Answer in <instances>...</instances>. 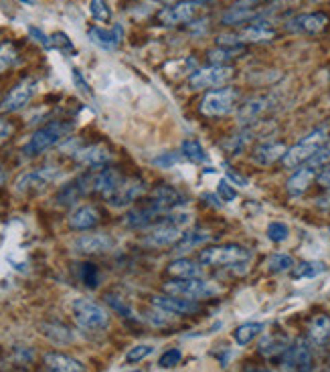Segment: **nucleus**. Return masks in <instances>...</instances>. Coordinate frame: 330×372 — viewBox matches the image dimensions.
Returning <instances> with one entry per match:
<instances>
[{"label":"nucleus","mask_w":330,"mask_h":372,"mask_svg":"<svg viewBox=\"0 0 330 372\" xmlns=\"http://www.w3.org/2000/svg\"><path fill=\"white\" fill-rule=\"evenodd\" d=\"M318 170H314L312 166H308V164H302L300 168H296V172H294L292 176L288 178V183H286V188H288V192L292 194V196H298V194H302V192H306L310 185L318 178Z\"/></svg>","instance_id":"bb28decb"},{"label":"nucleus","mask_w":330,"mask_h":372,"mask_svg":"<svg viewBox=\"0 0 330 372\" xmlns=\"http://www.w3.org/2000/svg\"><path fill=\"white\" fill-rule=\"evenodd\" d=\"M250 136H252V134H250V130L245 128V130H243L241 134L233 136V138H231V140H229V142L225 144V148L229 150V154L237 156V154H239L241 150H243L245 146H248V144H250Z\"/></svg>","instance_id":"37998d69"},{"label":"nucleus","mask_w":330,"mask_h":372,"mask_svg":"<svg viewBox=\"0 0 330 372\" xmlns=\"http://www.w3.org/2000/svg\"><path fill=\"white\" fill-rule=\"evenodd\" d=\"M316 181H318V185L324 186V188H329L330 190V164L320 170V174H318V178H316Z\"/></svg>","instance_id":"6e6d98bb"},{"label":"nucleus","mask_w":330,"mask_h":372,"mask_svg":"<svg viewBox=\"0 0 330 372\" xmlns=\"http://www.w3.org/2000/svg\"><path fill=\"white\" fill-rule=\"evenodd\" d=\"M284 367L290 372L312 371V352L306 340H296L292 346L284 350Z\"/></svg>","instance_id":"f3484780"},{"label":"nucleus","mask_w":330,"mask_h":372,"mask_svg":"<svg viewBox=\"0 0 330 372\" xmlns=\"http://www.w3.org/2000/svg\"><path fill=\"white\" fill-rule=\"evenodd\" d=\"M166 273L173 277V279H188V277H201L203 275V267L192 259H175L168 263L166 267Z\"/></svg>","instance_id":"c85d7f7f"},{"label":"nucleus","mask_w":330,"mask_h":372,"mask_svg":"<svg viewBox=\"0 0 330 372\" xmlns=\"http://www.w3.org/2000/svg\"><path fill=\"white\" fill-rule=\"evenodd\" d=\"M146 192L148 186L142 178H138V176L124 178L122 185L118 186L106 200L110 202V207H113V209H124V207H130L136 200H140Z\"/></svg>","instance_id":"ddd939ff"},{"label":"nucleus","mask_w":330,"mask_h":372,"mask_svg":"<svg viewBox=\"0 0 330 372\" xmlns=\"http://www.w3.org/2000/svg\"><path fill=\"white\" fill-rule=\"evenodd\" d=\"M45 367L49 372H85L83 364L63 352H49L45 354Z\"/></svg>","instance_id":"cd10ccee"},{"label":"nucleus","mask_w":330,"mask_h":372,"mask_svg":"<svg viewBox=\"0 0 330 372\" xmlns=\"http://www.w3.org/2000/svg\"><path fill=\"white\" fill-rule=\"evenodd\" d=\"M272 108V97L267 95H256V97H250L248 102H243L237 110V121L241 128H248V126H254L256 121H259L265 113L270 112Z\"/></svg>","instance_id":"a211bd4d"},{"label":"nucleus","mask_w":330,"mask_h":372,"mask_svg":"<svg viewBox=\"0 0 330 372\" xmlns=\"http://www.w3.org/2000/svg\"><path fill=\"white\" fill-rule=\"evenodd\" d=\"M327 271V265L324 263H318V261H304L300 265H294L292 275L296 279H304V277H316L320 273Z\"/></svg>","instance_id":"e433bc0d"},{"label":"nucleus","mask_w":330,"mask_h":372,"mask_svg":"<svg viewBox=\"0 0 330 372\" xmlns=\"http://www.w3.org/2000/svg\"><path fill=\"white\" fill-rule=\"evenodd\" d=\"M74 158L81 166H85V168H104V166L110 164L111 152L104 144H91V146L77 150L74 154Z\"/></svg>","instance_id":"412c9836"},{"label":"nucleus","mask_w":330,"mask_h":372,"mask_svg":"<svg viewBox=\"0 0 330 372\" xmlns=\"http://www.w3.org/2000/svg\"><path fill=\"white\" fill-rule=\"evenodd\" d=\"M265 267H267L272 273H284V271H290V269H294V257L292 255H288V253H274V255L267 259Z\"/></svg>","instance_id":"58836bf2"},{"label":"nucleus","mask_w":330,"mask_h":372,"mask_svg":"<svg viewBox=\"0 0 330 372\" xmlns=\"http://www.w3.org/2000/svg\"><path fill=\"white\" fill-rule=\"evenodd\" d=\"M330 140V126H318L314 128L310 134H306L300 142H296L292 148H288V152L282 158V166L286 170H296L302 164H306L318 150L322 148Z\"/></svg>","instance_id":"f03ea898"},{"label":"nucleus","mask_w":330,"mask_h":372,"mask_svg":"<svg viewBox=\"0 0 330 372\" xmlns=\"http://www.w3.org/2000/svg\"><path fill=\"white\" fill-rule=\"evenodd\" d=\"M263 326L259 322H248V324H241L239 328H235L233 338L239 346H248L250 342H254L257 336L261 334Z\"/></svg>","instance_id":"72a5a7b5"},{"label":"nucleus","mask_w":330,"mask_h":372,"mask_svg":"<svg viewBox=\"0 0 330 372\" xmlns=\"http://www.w3.org/2000/svg\"><path fill=\"white\" fill-rule=\"evenodd\" d=\"M306 164H308V166H312V168H314V170H318V172H320L324 166H329L330 164V140L327 142V144H324V146H322V148L318 150V152H316V154H314V156H312V158L306 162Z\"/></svg>","instance_id":"79ce46f5"},{"label":"nucleus","mask_w":330,"mask_h":372,"mask_svg":"<svg viewBox=\"0 0 330 372\" xmlns=\"http://www.w3.org/2000/svg\"><path fill=\"white\" fill-rule=\"evenodd\" d=\"M38 330H41V334L45 336V338H49L55 344H69V342H74L72 330L67 326H63L61 322H43L38 326Z\"/></svg>","instance_id":"2f4dec72"},{"label":"nucleus","mask_w":330,"mask_h":372,"mask_svg":"<svg viewBox=\"0 0 330 372\" xmlns=\"http://www.w3.org/2000/svg\"><path fill=\"white\" fill-rule=\"evenodd\" d=\"M203 200H209V202H211L213 207H217V209L223 205V200L217 198V196H213V194H203Z\"/></svg>","instance_id":"13d9d810"},{"label":"nucleus","mask_w":330,"mask_h":372,"mask_svg":"<svg viewBox=\"0 0 330 372\" xmlns=\"http://www.w3.org/2000/svg\"><path fill=\"white\" fill-rule=\"evenodd\" d=\"M81 269V281L87 286V288H98L100 286V271L94 263H83L79 265Z\"/></svg>","instance_id":"a19ab883"},{"label":"nucleus","mask_w":330,"mask_h":372,"mask_svg":"<svg viewBox=\"0 0 330 372\" xmlns=\"http://www.w3.org/2000/svg\"><path fill=\"white\" fill-rule=\"evenodd\" d=\"M164 292L168 296H179V298H209L217 294V288L203 279V277H188V279H170L164 283Z\"/></svg>","instance_id":"1a4fd4ad"},{"label":"nucleus","mask_w":330,"mask_h":372,"mask_svg":"<svg viewBox=\"0 0 330 372\" xmlns=\"http://www.w3.org/2000/svg\"><path fill=\"white\" fill-rule=\"evenodd\" d=\"M35 93H37V79H33V77L21 79L0 102V113L21 112L23 108L29 106V102L35 97Z\"/></svg>","instance_id":"f8f14e48"},{"label":"nucleus","mask_w":330,"mask_h":372,"mask_svg":"<svg viewBox=\"0 0 330 372\" xmlns=\"http://www.w3.org/2000/svg\"><path fill=\"white\" fill-rule=\"evenodd\" d=\"M235 77V69L231 65H209L188 77V87L192 91L201 89H219L227 87Z\"/></svg>","instance_id":"0eeeda50"},{"label":"nucleus","mask_w":330,"mask_h":372,"mask_svg":"<svg viewBox=\"0 0 330 372\" xmlns=\"http://www.w3.org/2000/svg\"><path fill=\"white\" fill-rule=\"evenodd\" d=\"M329 27V14L324 12H304L286 23V31L296 35H318Z\"/></svg>","instance_id":"dca6fc26"},{"label":"nucleus","mask_w":330,"mask_h":372,"mask_svg":"<svg viewBox=\"0 0 330 372\" xmlns=\"http://www.w3.org/2000/svg\"><path fill=\"white\" fill-rule=\"evenodd\" d=\"M239 104V91L235 87H219V89H211L205 93V97L201 100L199 112L207 117H223L227 113H231Z\"/></svg>","instance_id":"423d86ee"},{"label":"nucleus","mask_w":330,"mask_h":372,"mask_svg":"<svg viewBox=\"0 0 330 372\" xmlns=\"http://www.w3.org/2000/svg\"><path fill=\"white\" fill-rule=\"evenodd\" d=\"M286 348H288V342H286V338H282V336H267V338H263L261 344H259V352H261L263 356L282 354Z\"/></svg>","instance_id":"c9c22d12"},{"label":"nucleus","mask_w":330,"mask_h":372,"mask_svg":"<svg viewBox=\"0 0 330 372\" xmlns=\"http://www.w3.org/2000/svg\"><path fill=\"white\" fill-rule=\"evenodd\" d=\"M152 352H154V348H152L150 344H140V346H134V348H130V350H128V354H126V362H128V364L140 362V360L148 358Z\"/></svg>","instance_id":"a18cd8bd"},{"label":"nucleus","mask_w":330,"mask_h":372,"mask_svg":"<svg viewBox=\"0 0 330 372\" xmlns=\"http://www.w3.org/2000/svg\"><path fill=\"white\" fill-rule=\"evenodd\" d=\"M57 176H59L57 166H41L35 170H29L16 178L14 192L16 194H37V192H43L51 183H55Z\"/></svg>","instance_id":"9b49d317"},{"label":"nucleus","mask_w":330,"mask_h":372,"mask_svg":"<svg viewBox=\"0 0 330 372\" xmlns=\"http://www.w3.org/2000/svg\"><path fill=\"white\" fill-rule=\"evenodd\" d=\"M75 322L89 332H102L110 326V314L104 305L89 298H77L72 305Z\"/></svg>","instance_id":"20e7f679"},{"label":"nucleus","mask_w":330,"mask_h":372,"mask_svg":"<svg viewBox=\"0 0 330 372\" xmlns=\"http://www.w3.org/2000/svg\"><path fill=\"white\" fill-rule=\"evenodd\" d=\"M134 372H142V371H134Z\"/></svg>","instance_id":"0e129e2a"},{"label":"nucleus","mask_w":330,"mask_h":372,"mask_svg":"<svg viewBox=\"0 0 330 372\" xmlns=\"http://www.w3.org/2000/svg\"><path fill=\"white\" fill-rule=\"evenodd\" d=\"M87 192H94V172L79 174L72 183L61 186L55 194V202L59 207H74Z\"/></svg>","instance_id":"4468645a"},{"label":"nucleus","mask_w":330,"mask_h":372,"mask_svg":"<svg viewBox=\"0 0 330 372\" xmlns=\"http://www.w3.org/2000/svg\"><path fill=\"white\" fill-rule=\"evenodd\" d=\"M51 43H53L55 49L63 51L65 55H75L74 43L69 40V37H67L65 33H55V35H51Z\"/></svg>","instance_id":"09e8293b"},{"label":"nucleus","mask_w":330,"mask_h":372,"mask_svg":"<svg viewBox=\"0 0 330 372\" xmlns=\"http://www.w3.org/2000/svg\"><path fill=\"white\" fill-rule=\"evenodd\" d=\"M14 134V124L12 121H6V119H0V146Z\"/></svg>","instance_id":"603ef678"},{"label":"nucleus","mask_w":330,"mask_h":372,"mask_svg":"<svg viewBox=\"0 0 330 372\" xmlns=\"http://www.w3.org/2000/svg\"><path fill=\"white\" fill-rule=\"evenodd\" d=\"M177 162H179V156H173V154H162L160 158H154V164H158V166H170Z\"/></svg>","instance_id":"5fc2aeb1"},{"label":"nucleus","mask_w":330,"mask_h":372,"mask_svg":"<svg viewBox=\"0 0 330 372\" xmlns=\"http://www.w3.org/2000/svg\"><path fill=\"white\" fill-rule=\"evenodd\" d=\"M199 4L190 2V0H181L177 4H170L166 8H162L156 14V21L160 27H179L183 23H188L197 16Z\"/></svg>","instance_id":"2eb2a0df"},{"label":"nucleus","mask_w":330,"mask_h":372,"mask_svg":"<svg viewBox=\"0 0 330 372\" xmlns=\"http://www.w3.org/2000/svg\"><path fill=\"white\" fill-rule=\"evenodd\" d=\"M160 217H164V215H160L158 211H154L146 200H144L140 207H134V209H130V211L126 213L124 224H126L128 229L140 231V229H150V226L156 223Z\"/></svg>","instance_id":"4be33fe9"},{"label":"nucleus","mask_w":330,"mask_h":372,"mask_svg":"<svg viewBox=\"0 0 330 372\" xmlns=\"http://www.w3.org/2000/svg\"><path fill=\"white\" fill-rule=\"evenodd\" d=\"M19 63V51L12 43H0V73Z\"/></svg>","instance_id":"4c0bfd02"},{"label":"nucleus","mask_w":330,"mask_h":372,"mask_svg":"<svg viewBox=\"0 0 330 372\" xmlns=\"http://www.w3.org/2000/svg\"><path fill=\"white\" fill-rule=\"evenodd\" d=\"M87 37H89V40L94 45H98L104 51H116L122 45V40H124V27L122 25H113L110 31L100 29V27H91L87 31Z\"/></svg>","instance_id":"5701e85b"},{"label":"nucleus","mask_w":330,"mask_h":372,"mask_svg":"<svg viewBox=\"0 0 330 372\" xmlns=\"http://www.w3.org/2000/svg\"><path fill=\"white\" fill-rule=\"evenodd\" d=\"M217 194H219V198L223 202H231V200H235V196H237L235 188L229 185L227 181H221L219 186H217Z\"/></svg>","instance_id":"8fccbe9b"},{"label":"nucleus","mask_w":330,"mask_h":372,"mask_svg":"<svg viewBox=\"0 0 330 372\" xmlns=\"http://www.w3.org/2000/svg\"><path fill=\"white\" fill-rule=\"evenodd\" d=\"M190 2H195V4L201 6V4H207V2H211V0H190Z\"/></svg>","instance_id":"680f3d73"},{"label":"nucleus","mask_w":330,"mask_h":372,"mask_svg":"<svg viewBox=\"0 0 330 372\" xmlns=\"http://www.w3.org/2000/svg\"><path fill=\"white\" fill-rule=\"evenodd\" d=\"M152 305L162 310V312H168V314H179V316H192L201 310L199 301L197 299L188 298H179V296H152Z\"/></svg>","instance_id":"6ab92c4d"},{"label":"nucleus","mask_w":330,"mask_h":372,"mask_svg":"<svg viewBox=\"0 0 330 372\" xmlns=\"http://www.w3.org/2000/svg\"><path fill=\"white\" fill-rule=\"evenodd\" d=\"M89 12L98 23H110L111 21V10L110 4L106 0H91L89 4Z\"/></svg>","instance_id":"ea45409f"},{"label":"nucleus","mask_w":330,"mask_h":372,"mask_svg":"<svg viewBox=\"0 0 330 372\" xmlns=\"http://www.w3.org/2000/svg\"><path fill=\"white\" fill-rule=\"evenodd\" d=\"M29 35H31V38L35 40V43H38V45H43L45 49H51L53 47V43H51V37H47L41 29H37V27H29Z\"/></svg>","instance_id":"3c124183"},{"label":"nucleus","mask_w":330,"mask_h":372,"mask_svg":"<svg viewBox=\"0 0 330 372\" xmlns=\"http://www.w3.org/2000/svg\"><path fill=\"white\" fill-rule=\"evenodd\" d=\"M102 221V213L98 207L94 205H83L79 209H75L74 213L69 215V229L74 231H89L96 229Z\"/></svg>","instance_id":"393cba45"},{"label":"nucleus","mask_w":330,"mask_h":372,"mask_svg":"<svg viewBox=\"0 0 330 372\" xmlns=\"http://www.w3.org/2000/svg\"><path fill=\"white\" fill-rule=\"evenodd\" d=\"M227 176H229V181H233L235 185L248 186V178H245V176H241V174H239V172H235V170H227Z\"/></svg>","instance_id":"4d7b16f0"},{"label":"nucleus","mask_w":330,"mask_h":372,"mask_svg":"<svg viewBox=\"0 0 330 372\" xmlns=\"http://www.w3.org/2000/svg\"><path fill=\"white\" fill-rule=\"evenodd\" d=\"M72 132H74V121H67V119L49 121L47 126L38 128L37 132L29 138V142L23 146V154L27 158H35L38 154L57 146L59 142H63Z\"/></svg>","instance_id":"7ed1b4c3"},{"label":"nucleus","mask_w":330,"mask_h":372,"mask_svg":"<svg viewBox=\"0 0 330 372\" xmlns=\"http://www.w3.org/2000/svg\"><path fill=\"white\" fill-rule=\"evenodd\" d=\"M162 4H166V6H170V4H177L179 0H160Z\"/></svg>","instance_id":"052dcab7"},{"label":"nucleus","mask_w":330,"mask_h":372,"mask_svg":"<svg viewBox=\"0 0 330 372\" xmlns=\"http://www.w3.org/2000/svg\"><path fill=\"white\" fill-rule=\"evenodd\" d=\"M188 221L190 217L186 213H168L148 229L142 243L146 247H175L186 233L184 229L188 226Z\"/></svg>","instance_id":"f257e3e1"},{"label":"nucleus","mask_w":330,"mask_h":372,"mask_svg":"<svg viewBox=\"0 0 330 372\" xmlns=\"http://www.w3.org/2000/svg\"><path fill=\"white\" fill-rule=\"evenodd\" d=\"M211 239V235L205 231V229H192V231H186L181 241L175 245V251L177 253H184V251H192L195 247H201L203 243H207Z\"/></svg>","instance_id":"473e14b6"},{"label":"nucleus","mask_w":330,"mask_h":372,"mask_svg":"<svg viewBox=\"0 0 330 372\" xmlns=\"http://www.w3.org/2000/svg\"><path fill=\"white\" fill-rule=\"evenodd\" d=\"M308 338L314 346H322L330 340V318L320 314V316H314L310 326H308Z\"/></svg>","instance_id":"7c9ffc66"},{"label":"nucleus","mask_w":330,"mask_h":372,"mask_svg":"<svg viewBox=\"0 0 330 372\" xmlns=\"http://www.w3.org/2000/svg\"><path fill=\"white\" fill-rule=\"evenodd\" d=\"M276 37V31L272 29V25L265 23H252L243 29L231 31V33H223L217 37L219 45H257V43H270Z\"/></svg>","instance_id":"6e6552de"},{"label":"nucleus","mask_w":330,"mask_h":372,"mask_svg":"<svg viewBox=\"0 0 330 372\" xmlns=\"http://www.w3.org/2000/svg\"><path fill=\"white\" fill-rule=\"evenodd\" d=\"M6 178H8V172H6L4 164L0 162V186H4V183H6Z\"/></svg>","instance_id":"bf43d9fd"},{"label":"nucleus","mask_w":330,"mask_h":372,"mask_svg":"<svg viewBox=\"0 0 330 372\" xmlns=\"http://www.w3.org/2000/svg\"><path fill=\"white\" fill-rule=\"evenodd\" d=\"M252 251L243 245H215L207 247L199 253V263L209 265V267H237L245 261H250Z\"/></svg>","instance_id":"39448f33"},{"label":"nucleus","mask_w":330,"mask_h":372,"mask_svg":"<svg viewBox=\"0 0 330 372\" xmlns=\"http://www.w3.org/2000/svg\"><path fill=\"white\" fill-rule=\"evenodd\" d=\"M146 202L160 215H168L186 205V196L173 185L154 186L146 196Z\"/></svg>","instance_id":"9d476101"},{"label":"nucleus","mask_w":330,"mask_h":372,"mask_svg":"<svg viewBox=\"0 0 330 372\" xmlns=\"http://www.w3.org/2000/svg\"><path fill=\"white\" fill-rule=\"evenodd\" d=\"M181 154L188 162H192V164L207 162V152L203 150V146L197 140H184L183 144H181Z\"/></svg>","instance_id":"f704fd0d"},{"label":"nucleus","mask_w":330,"mask_h":372,"mask_svg":"<svg viewBox=\"0 0 330 372\" xmlns=\"http://www.w3.org/2000/svg\"><path fill=\"white\" fill-rule=\"evenodd\" d=\"M181 358H183V352H181L179 348H170V350H166V352L158 358V364H160L162 369H173V367H177V364L181 362Z\"/></svg>","instance_id":"de8ad7c7"},{"label":"nucleus","mask_w":330,"mask_h":372,"mask_svg":"<svg viewBox=\"0 0 330 372\" xmlns=\"http://www.w3.org/2000/svg\"><path fill=\"white\" fill-rule=\"evenodd\" d=\"M106 301L110 303L116 312H120L124 318H128V320H136V316H134L132 307H130V305H128V303H126L122 298H118V296H113V294H108V296H106Z\"/></svg>","instance_id":"49530a36"},{"label":"nucleus","mask_w":330,"mask_h":372,"mask_svg":"<svg viewBox=\"0 0 330 372\" xmlns=\"http://www.w3.org/2000/svg\"><path fill=\"white\" fill-rule=\"evenodd\" d=\"M74 83L77 85V89L81 91V93H87V95H91V87H89V83L83 79V75L79 69H74Z\"/></svg>","instance_id":"864d4df0"},{"label":"nucleus","mask_w":330,"mask_h":372,"mask_svg":"<svg viewBox=\"0 0 330 372\" xmlns=\"http://www.w3.org/2000/svg\"><path fill=\"white\" fill-rule=\"evenodd\" d=\"M286 152H288V146L284 142H263L254 150L252 160L259 166H272L276 162H282Z\"/></svg>","instance_id":"a878e982"},{"label":"nucleus","mask_w":330,"mask_h":372,"mask_svg":"<svg viewBox=\"0 0 330 372\" xmlns=\"http://www.w3.org/2000/svg\"><path fill=\"white\" fill-rule=\"evenodd\" d=\"M288 235H290L288 224L280 223V221L270 223V226H267V239H270V241H274V243H282V241H286V239H288Z\"/></svg>","instance_id":"c03bdc74"},{"label":"nucleus","mask_w":330,"mask_h":372,"mask_svg":"<svg viewBox=\"0 0 330 372\" xmlns=\"http://www.w3.org/2000/svg\"><path fill=\"white\" fill-rule=\"evenodd\" d=\"M113 247V239L108 233H91V235H81L75 239L74 249L83 255H102L108 253Z\"/></svg>","instance_id":"aec40b11"},{"label":"nucleus","mask_w":330,"mask_h":372,"mask_svg":"<svg viewBox=\"0 0 330 372\" xmlns=\"http://www.w3.org/2000/svg\"><path fill=\"white\" fill-rule=\"evenodd\" d=\"M245 51H248V47H243V45H221L219 49L209 51L207 59L211 61V65H229L231 61L245 55Z\"/></svg>","instance_id":"c756f323"},{"label":"nucleus","mask_w":330,"mask_h":372,"mask_svg":"<svg viewBox=\"0 0 330 372\" xmlns=\"http://www.w3.org/2000/svg\"><path fill=\"white\" fill-rule=\"evenodd\" d=\"M21 2H25V4H35L37 0H21Z\"/></svg>","instance_id":"e2e57ef3"},{"label":"nucleus","mask_w":330,"mask_h":372,"mask_svg":"<svg viewBox=\"0 0 330 372\" xmlns=\"http://www.w3.org/2000/svg\"><path fill=\"white\" fill-rule=\"evenodd\" d=\"M124 181V174L113 168V166H104L100 172H94V192L108 198L111 192L122 185Z\"/></svg>","instance_id":"b1692460"}]
</instances>
